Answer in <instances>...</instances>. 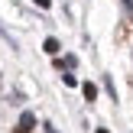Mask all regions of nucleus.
<instances>
[{
    "mask_svg": "<svg viewBox=\"0 0 133 133\" xmlns=\"http://www.w3.org/2000/svg\"><path fill=\"white\" fill-rule=\"evenodd\" d=\"M32 127H36V114L32 110H23L19 114V123H16V133H32Z\"/></svg>",
    "mask_w": 133,
    "mask_h": 133,
    "instance_id": "nucleus-1",
    "label": "nucleus"
},
{
    "mask_svg": "<svg viewBox=\"0 0 133 133\" xmlns=\"http://www.w3.org/2000/svg\"><path fill=\"white\" fill-rule=\"evenodd\" d=\"M94 133H110V130H94Z\"/></svg>",
    "mask_w": 133,
    "mask_h": 133,
    "instance_id": "nucleus-6",
    "label": "nucleus"
},
{
    "mask_svg": "<svg viewBox=\"0 0 133 133\" xmlns=\"http://www.w3.org/2000/svg\"><path fill=\"white\" fill-rule=\"evenodd\" d=\"M45 133H58V130H55V127H52V123H45Z\"/></svg>",
    "mask_w": 133,
    "mask_h": 133,
    "instance_id": "nucleus-5",
    "label": "nucleus"
},
{
    "mask_svg": "<svg viewBox=\"0 0 133 133\" xmlns=\"http://www.w3.org/2000/svg\"><path fill=\"white\" fill-rule=\"evenodd\" d=\"M81 94H84V101H94V97H97V88H94L91 81H84V84H81Z\"/></svg>",
    "mask_w": 133,
    "mask_h": 133,
    "instance_id": "nucleus-3",
    "label": "nucleus"
},
{
    "mask_svg": "<svg viewBox=\"0 0 133 133\" xmlns=\"http://www.w3.org/2000/svg\"><path fill=\"white\" fill-rule=\"evenodd\" d=\"M42 49L49 52V55H58V52H62V45H58V39H55V36H49V39L42 42Z\"/></svg>",
    "mask_w": 133,
    "mask_h": 133,
    "instance_id": "nucleus-2",
    "label": "nucleus"
},
{
    "mask_svg": "<svg viewBox=\"0 0 133 133\" xmlns=\"http://www.w3.org/2000/svg\"><path fill=\"white\" fill-rule=\"evenodd\" d=\"M49 3L52 0H36V6H42V10H49Z\"/></svg>",
    "mask_w": 133,
    "mask_h": 133,
    "instance_id": "nucleus-4",
    "label": "nucleus"
}]
</instances>
